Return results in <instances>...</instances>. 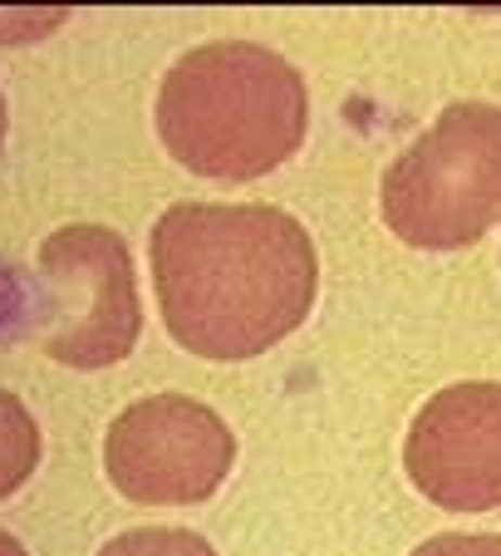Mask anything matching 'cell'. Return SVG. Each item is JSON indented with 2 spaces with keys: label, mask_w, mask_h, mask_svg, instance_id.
Segmentation results:
<instances>
[{
  "label": "cell",
  "mask_w": 501,
  "mask_h": 556,
  "mask_svg": "<svg viewBox=\"0 0 501 556\" xmlns=\"http://www.w3.org/2000/svg\"><path fill=\"white\" fill-rule=\"evenodd\" d=\"M99 556H217L207 536L182 532V527H133L114 536Z\"/></svg>",
  "instance_id": "8"
},
{
  "label": "cell",
  "mask_w": 501,
  "mask_h": 556,
  "mask_svg": "<svg viewBox=\"0 0 501 556\" xmlns=\"http://www.w3.org/2000/svg\"><path fill=\"white\" fill-rule=\"evenodd\" d=\"M40 301L35 330L50 359L69 369H108L138 345L143 311H138L133 256L114 227L74 222L40 242L35 256Z\"/></svg>",
  "instance_id": "4"
},
{
  "label": "cell",
  "mask_w": 501,
  "mask_h": 556,
  "mask_svg": "<svg viewBox=\"0 0 501 556\" xmlns=\"http://www.w3.org/2000/svg\"><path fill=\"white\" fill-rule=\"evenodd\" d=\"M378 207L398 242L458 252L501 222V109L481 99L448 104L388 163Z\"/></svg>",
  "instance_id": "3"
},
{
  "label": "cell",
  "mask_w": 501,
  "mask_h": 556,
  "mask_svg": "<svg viewBox=\"0 0 501 556\" xmlns=\"http://www.w3.org/2000/svg\"><path fill=\"white\" fill-rule=\"evenodd\" d=\"M305 124L310 99L300 70L266 45H197L157 89L163 148L197 178H266L300 148Z\"/></svg>",
  "instance_id": "2"
},
{
  "label": "cell",
  "mask_w": 501,
  "mask_h": 556,
  "mask_svg": "<svg viewBox=\"0 0 501 556\" xmlns=\"http://www.w3.org/2000/svg\"><path fill=\"white\" fill-rule=\"evenodd\" d=\"M60 21H64V11H54V15H0V45H30V40H40L44 30H54Z\"/></svg>",
  "instance_id": "10"
},
{
  "label": "cell",
  "mask_w": 501,
  "mask_h": 556,
  "mask_svg": "<svg viewBox=\"0 0 501 556\" xmlns=\"http://www.w3.org/2000/svg\"><path fill=\"white\" fill-rule=\"evenodd\" d=\"M5 128H11V114H5V94H0V143H5Z\"/></svg>",
  "instance_id": "12"
},
{
  "label": "cell",
  "mask_w": 501,
  "mask_h": 556,
  "mask_svg": "<svg viewBox=\"0 0 501 556\" xmlns=\"http://www.w3.org/2000/svg\"><path fill=\"white\" fill-rule=\"evenodd\" d=\"M236 463V439L217 409L182 394L138 400L108 424V483L143 507L207 503Z\"/></svg>",
  "instance_id": "5"
},
{
  "label": "cell",
  "mask_w": 501,
  "mask_h": 556,
  "mask_svg": "<svg viewBox=\"0 0 501 556\" xmlns=\"http://www.w3.org/2000/svg\"><path fill=\"white\" fill-rule=\"evenodd\" d=\"M413 556H501V536L491 532H442L423 542Z\"/></svg>",
  "instance_id": "9"
},
{
  "label": "cell",
  "mask_w": 501,
  "mask_h": 556,
  "mask_svg": "<svg viewBox=\"0 0 501 556\" xmlns=\"http://www.w3.org/2000/svg\"><path fill=\"white\" fill-rule=\"evenodd\" d=\"M153 286L167 336L202 359H256L314 305L310 231L281 207L182 202L153 222Z\"/></svg>",
  "instance_id": "1"
},
{
  "label": "cell",
  "mask_w": 501,
  "mask_h": 556,
  "mask_svg": "<svg viewBox=\"0 0 501 556\" xmlns=\"http://www.w3.org/2000/svg\"><path fill=\"white\" fill-rule=\"evenodd\" d=\"M35 468H40V429L11 389H0V497H11Z\"/></svg>",
  "instance_id": "7"
},
{
  "label": "cell",
  "mask_w": 501,
  "mask_h": 556,
  "mask_svg": "<svg viewBox=\"0 0 501 556\" xmlns=\"http://www.w3.org/2000/svg\"><path fill=\"white\" fill-rule=\"evenodd\" d=\"M413 488L448 513L501 507V384H448L418 409L403 443Z\"/></svg>",
  "instance_id": "6"
},
{
  "label": "cell",
  "mask_w": 501,
  "mask_h": 556,
  "mask_svg": "<svg viewBox=\"0 0 501 556\" xmlns=\"http://www.w3.org/2000/svg\"><path fill=\"white\" fill-rule=\"evenodd\" d=\"M0 556H25V546L15 542L11 532H0Z\"/></svg>",
  "instance_id": "11"
}]
</instances>
